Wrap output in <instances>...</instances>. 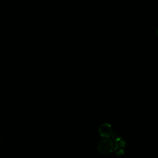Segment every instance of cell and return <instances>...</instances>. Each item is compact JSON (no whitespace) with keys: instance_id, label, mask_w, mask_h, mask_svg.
Returning a JSON list of instances; mask_svg holds the SVG:
<instances>
[{"instance_id":"1","label":"cell","mask_w":158,"mask_h":158,"mask_svg":"<svg viewBox=\"0 0 158 158\" xmlns=\"http://www.w3.org/2000/svg\"><path fill=\"white\" fill-rule=\"evenodd\" d=\"M114 143L112 139L108 138H104L98 144V150L102 154H109L114 151Z\"/></svg>"},{"instance_id":"2","label":"cell","mask_w":158,"mask_h":158,"mask_svg":"<svg viewBox=\"0 0 158 158\" xmlns=\"http://www.w3.org/2000/svg\"><path fill=\"white\" fill-rule=\"evenodd\" d=\"M98 132L102 137L109 138L113 133L112 126L108 123H102L98 128Z\"/></svg>"},{"instance_id":"3","label":"cell","mask_w":158,"mask_h":158,"mask_svg":"<svg viewBox=\"0 0 158 158\" xmlns=\"http://www.w3.org/2000/svg\"><path fill=\"white\" fill-rule=\"evenodd\" d=\"M114 147H117V148H125L126 146L125 141L120 136H117L116 138L114 139Z\"/></svg>"},{"instance_id":"4","label":"cell","mask_w":158,"mask_h":158,"mask_svg":"<svg viewBox=\"0 0 158 158\" xmlns=\"http://www.w3.org/2000/svg\"><path fill=\"white\" fill-rule=\"evenodd\" d=\"M114 151L115 152V153L118 155V156H122L124 154L125 152V150L124 148H117V147H114Z\"/></svg>"},{"instance_id":"5","label":"cell","mask_w":158,"mask_h":158,"mask_svg":"<svg viewBox=\"0 0 158 158\" xmlns=\"http://www.w3.org/2000/svg\"><path fill=\"white\" fill-rule=\"evenodd\" d=\"M157 35H158V29H157Z\"/></svg>"}]
</instances>
